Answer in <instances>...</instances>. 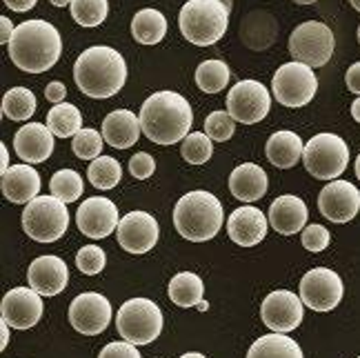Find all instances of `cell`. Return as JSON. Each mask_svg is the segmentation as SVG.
I'll return each mask as SVG.
<instances>
[{
    "label": "cell",
    "instance_id": "4316f807",
    "mask_svg": "<svg viewBox=\"0 0 360 358\" xmlns=\"http://www.w3.org/2000/svg\"><path fill=\"white\" fill-rule=\"evenodd\" d=\"M276 20L265 11H254L243 20L240 38L249 49H265L276 40Z\"/></svg>",
    "mask_w": 360,
    "mask_h": 358
},
{
    "label": "cell",
    "instance_id": "4fadbf2b",
    "mask_svg": "<svg viewBox=\"0 0 360 358\" xmlns=\"http://www.w3.org/2000/svg\"><path fill=\"white\" fill-rule=\"evenodd\" d=\"M112 302L98 292L78 294L69 305V323L78 334L98 336L112 323Z\"/></svg>",
    "mask_w": 360,
    "mask_h": 358
},
{
    "label": "cell",
    "instance_id": "f35d334b",
    "mask_svg": "<svg viewBox=\"0 0 360 358\" xmlns=\"http://www.w3.org/2000/svg\"><path fill=\"white\" fill-rule=\"evenodd\" d=\"M236 129V120L229 112H212L205 118V134L210 136L214 143H225L233 136Z\"/></svg>",
    "mask_w": 360,
    "mask_h": 358
},
{
    "label": "cell",
    "instance_id": "484cf974",
    "mask_svg": "<svg viewBox=\"0 0 360 358\" xmlns=\"http://www.w3.org/2000/svg\"><path fill=\"white\" fill-rule=\"evenodd\" d=\"M302 151L304 143L300 141V136L289 129L276 132L265 147L267 160L278 170H292L298 160H302Z\"/></svg>",
    "mask_w": 360,
    "mask_h": 358
},
{
    "label": "cell",
    "instance_id": "f6af8a7d",
    "mask_svg": "<svg viewBox=\"0 0 360 358\" xmlns=\"http://www.w3.org/2000/svg\"><path fill=\"white\" fill-rule=\"evenodd\" d=\"M345 82H347V89L360 96V63H354L347 74H345Z\"/></svg>",
    "mask_w": 360,
    "mask_h": 358
},
{
    "label": "cell",
    "instance_id": "7402d4cb",
    "mask_svg": "<svg viewBox=\"0 0 360 358\" xmlns=\"http://www.w3.org/2000/svg\"><path fill=\"white\" fill-rule=\"evenodd\" d=\"M307 205L298 196H278L269 205V225L283 236H294V234L302 231L307 225Z\"/></svg>",
    "mask_w": 360,
    "mask_h": 358
},
{
    "label": "cell",
    "instance_id": "836d02e7",
    "mask_svg": "<svg viewBox=\"0 0 360 358\" xmlns=\"http://www.w3.org/2000/svg\"><path fill=\"white\" fill-rule=\"evenodd\" d=\"M87 178L96 189L107 191V189H114L120 183L122 167H120V162L112 156H98L96 160L89 162Z\"/></svg>",
    "mask_w": 360,
    "mask_h": 358
},
{
    "label": "cell",
    "instance_id": "6da1fadb",
    "mask_svg": "<svg viewBox=\"0 0 360 358\" xmlns=\"http://www.w3.org/2000/svg\"><path fill=\"white\" fill-rule=\"evenodd\" d=\"M63 38L51 23L43 18L25 20L9 40V58L27 74H45L58 63Z\"/></svg>",
    "mask_w": 360,
    "mask_h": 358
},
{
    "label": "cell",
    "instance_id": "2e32d148",
    "mask_svg": "<svg viewBox=\"0 0 360 358\" xmlns=\"http://www.w3.org/2000/svg\"><path fill=\"white\" fill-rule=\"evenodd\" d=\"M318 210L331 220V223L342 225L354 220L360 212V191L349 181H331L318 196Z\"/></svg>",
    "mask_w": 360,
    "mask_h": 358
},
{
    "label": "cell",
    "instance_id": "f1b7e54d",
    "mask_svg": "<svg viewBox=\"0 0 360 358\" xmlns=\"http://www.w3.org/2000/svg\"><path fill=\"white\" fill-rule=\"evenodd\" d=\"M131 36L141 45H158L167 36V18L158 9H141L131 18Z\"/></svg>",
    "mask_w": 360,
    "mask_h": 358
},
{
    "label": "cell",
    "instance_id": "1f68e13d",
    "mask_svg": "<svg viewBox=\"0 0 360 358\" xmlns=\"http://www.w3.org/2000/svg\"><path fill=\"white\" fill-rule=\"evenodd\" d=\"M36 112V96L32 89L27 87H13L7 89L3 96V114L9 120H30Z\"/></svg>",
    "mask_w": 360,
    "mask_h": 358
},
{
    "label": "cell",
    "instance_id": "3957f363",
    "mask_svg": "<svg viewBox=\"0 0 360 358\" xmlns=\"http://www.w3.org/2000/svg\"><path fill=\"white\" fill-rule=\"evenodd\" d=\"M74 80L89 98H112L127 80V63L112 47L96 45L85 49L74 65Z\"/></svg>",
    "mask_w": 360,
    "mask_h": 358
},
{
    "label": "cell",
    "instance_id": "83f0119b",
    "mask_svg": "<svg viewBox=\"0 0 360 358\" xmlns=\"http://www.w3.org/2000/svg\"><path fill=\"white\" fill-rule=\"evenodd\" d=\"M247 358H304L300 345L287 334L271 332L267 336L256 338V343L247 352Z\"/></svg>",
    "mask_w": 360,
    "mask_h": 358
},
{
    "label": "cell",
    "instance_id": "74e56055",
    "mask_svg": "<svg viewBox=\"0 0 360 358\" xmlns=\"http://www.w3.org/2000/svg\"><path fill=\"white\" fill-rule=\"evenodd\" d=\"M72 149L80 160H96L103 151V136L96 129H80L74 136Z\"/></svg>",
    "mask_w": 360,
    "mask_h": 358
},
{
    "label": "cell",
    "instance_id": "db71d44e",
    "mask_svg": "<svg viewBox=\"0 0 360 358\" xmlns=\"http://www.w3.org/2000/svg\"><path fill=\"white\" fill-rule=\"evenodd\" d=\"M294 3H298V5H314L316 0H294Z\"/></svg>",
    "mask_w": 360,
    "mask_h": 358
},
{
    "label": "cell",
    "instance_id": "7dc6e473",
    "mask_svg": "<svg viewBox=\"0 0 360 358\" xmlns=\"http://www.w3.org/2000/svg\"><path fill=\"white\" fill-rule=\"evenodd\" d=\"M0 27H3V34H0V43L9 45V40H11L13 32H16V27L11 25V20L7 16H0Z\"/></svg>",
    "mask_w": 360,
    "mask_h": 358
},
{
    "label": "cell",
    "instance_id": "ac0fdd59",
    "mask_svg": "<svg viewBox=\"0 0 360 358\" xmlns=\"http://www.w3.org/2000/svg\"><path fill=\"white\" fill-rule=\"evenodd\" d=\"M118 243L129 254H147L158 243V223L147 212H129L118 223Z\"/></svg>",
    "mask_w": 360,
    "mask_h": 358
},
{
    "label": "cell",
    "instance_id": "9a60e30c",
    "mask_svg": "<svg viewBox=\"0 0 360 358\" xmlns=\"http://www.w3.org/2000/svg\"><path fill=\"white\" fill-rule=\"evenodd\" d=\"M43 296L32 287H13L0 302L3 321H7L13 329H30L38 325V321L43 319Z\"/></svg>",
    "mask_w": 360,
    "mask_h": 358
},
{
    "label": "cell",
    "instance_id": "8d00e7d4",
    "mask_svg": "<svg viewBox=\"0 0 360 358\" xmlns=\"http://www.w3.org/2000/svg\"><path fill=\"white\" fill-rule=\"evenodd\" d=\"M180 154L189 165H205L214 154V141L202 132H189L180 147Z\"/></svg>",
    "mask_w": 360,
    "mask_h": 358
},
{
    "label": "cell",
    "instance_id": "c3c4849f",
    "mask_svg": "<svg viewBox=\"0 0 360 358\" xmlns=\"http://www.w3.org/2000/svg\"><path fill=\"white\" fill-rule=\"evenodd\" d=\"M0 154H3V160H0V174H5L9 170V154H7L5 143H0Z\"/></svg>",
    "mask_w": 360,
    "mask_h": 358
},
{
    "label": "cell",
    "instance_id": "277c9868",
    "mask_svg": "<svg viewBox=\"0 0 360 358\" xmlns=\"http://www.w3.org/2000/svg\"><path fill=\"white\" fill-rule=\"evenodd\" d=\"M225 212L220 203L210 191H189L176 203L174 207V225L176 231L189 243H207L212 241L223 227Z\"/></svg>",
    "mask_w": 360,
    "mask_h": 358
},
{
    "label": "cell",
    "instance_id": "ab89813d",
    "mask_svg": "<svg viewBox=\"0 0 360 358\" xmlns=\"http://www.w3.org/2000/svg\"><path fill=\"white\" fill-rule=\"evenodd\" d=\"M105 265H107V256L105 250H101L98 245H85L76 254V267L85 276H96V274H101L105 269Z\"/></svg>",
    "mask_w": 360,
    "mask_h": 358
},
{
    "label": "cell",
    "instance_id": "b9f144b4",
    "mask_svg": "<svg viewBox=\"0 0 360 358\" xmlns=\"http://www.w3.org/2000/svg\"><path fill=\"white\" fill-rule=\"evenodd\" d=\"M156 172V162L151 158L147 151H138L136 156H131L129 160V174L138 181H147V178Z\"/></svg>",
    "mask_w": 360,
    "mask_h": 358
},
{
    "label": "cell",
    "instance_id": "7c38bea8",
    "mask_svg": "<svg viewBox=\"0 0 360 358\" xmlns=\"http://www.w3.org/2000/svg\"><path fill=\"white\" fill-rule=\"evenodd\" d=\"M345 285L334 269H309L300 281V298L314 312H331L342 300Z\"/></svg>",
    "mask_w": 360,
    "mask_h": 358
},
{
    "label": "cell",
    "instance_id": "60d3db41",
    "mask_svg": "<svg viewBox=\"0 0 360 358\" xmlns=\"http://www.w3.org/2000/svg\"><path fill=\"white\" fill-rule=\"evenodd\" d=\"M329 241H331V236L323 225H318V223L304 225V229H302V247L304 250H309L314 254L323 252L329 247Z\"/></svg>",
    "mask_w": 360,
    "mask_h": 358
},
{
    "label": "cell",
    "instance_id": "f546056e",
    "mask_svg": "<svg viewBox=\"0 0 360 358\" xmlns=\"http://www.w3.org/2000/svg\"><path fill=\"white\" fill-rule=\"evenodd\" d=\"M169 298L178 307H193L202 302L205 285L202 279L193 271H180L169 281Z\"/></svg>",
    "mask_w": 360,
    "mask_h": 358
},
{
    "label": "cell",
    "instance_id": "8fae6325",
    "mask_svg": "<svg viewBox=\"0 0 360 358\" xmlns=\"http://www.w3.org/2000/svg\"><path fill=\"white\" fill-rule=\"evenodd\" d=\"M271 94L258 80H240L227 94V112L236 122L256 125L269 114Z\"/></svg>",
    "mask_w": 360,
    "mask_h": 358
},
{
    "label": "cell",
    "instance_id": "52a82bcc",
    "mask_svg": "<svg viewBox=\"0 0 360 358\" xmlns=\"http://www.w3.org/2000/svg\"><path fill=\"white\" fill-rule=\"evenodd\" d=\"M116 327L120 338L134 345H149L162 332V312L149 298H129L116 314Z\"/></svg>",
    "mask_w": 360,
    "mask_h": 358
},
{
    "label": "cell",
    "instance_id": "603a6c76",
    "mask_svg": "<svg viewBox=\"0 0 360 358\" xmlns=\"http://www.w3.org/2000/svg\"><path fill=\"white\" fill-rule=\"evenodd\" d=\"M267 174L256 162H243L229 176V191L243 203H256L267 194Z\"/></svg>",
    "mask_w": 360,
    "mask_h": 358
},
{
    "label": "cell",
    "instance_id": "11a10c76",
    "mask_svg": "<svg viewBox=\"0 0 360 358\" xmlns=\"http://www.w3.org/2000/svg\"><path fill=\"white\" fill-rule=\"evenodd\" d=\"M356 176H358V181H360V154L356 158Z\"/></svg>",
    "mask_w": 360,
    "mask_h": 358
},
{
    "label": "cell",
    "instance_id": "44dd1931",
    "mask_svg": "<svg viewBox=\"0 0 360 358\" xmlns=\"http://www.w3.org/2000/svg\"><path fill=\"white\" fill-rule=\"evenodd\" d=\"M269 218L258 207H238L227 220V234L229 238L240 247H254L265 241L267 236Z\"/></svg>",
    "mask_w": 360,
    "mask_h": 358
},
{
    "label": "cell",
    "instance_id": "ba28073f",
    "mask_svg": "<svg viewBox=\"0 0 360 358\" xmlns=\"http://www.w3.org/2000/svg\"><path fill=\"white\" fill-rule=\"evenodd\" d=\"M302 162L318 181H336L349 165V147L336 134H316L304 143Z\"/></svg>",
    "mask_w": 360,
    "mask_h": 358
},
{
    "label": "cell",
    "instance_id": "5b68a950",
    "mask_svg": "<svg viewBox=\"0 0 360 358\" xmlns=\"http://www.w3.org/2000/svg\"><path fill=\"white\" fill-rule=\"evenodd\" d=\"M178 27L191 45H216L229 27V5L225 0H187L178 13Z\"/></svg>",
    "mask_w": 360,
    "mask_h": 358
},
{
    "label": "cell",
    "instance_id": "9f6ffc18",
    "mask_svg": "<svg viewBox=\"0 0 360 358\" xmlns=\"http://www.w3.org/2000/svg\"><path fill=\"white\" fill-rule=\"evenodd\" d=\"M349 3H352V7H354L356 11H360V0H349Z\"/></svg>",
    "mask_w": 360,
    "mask_h": 358
},
{
    "label": "cell",
    "instance_id": "ee69618b",
    "mask_svg": "<svg viewBox=\"0 0 360 358\" xmlns=\"http://www.w3.org/2000/svg\"><path fill=\"white\" fill-rule=\"evenodd\" d=\"M65 96H67V87L63 85V82H58V80L49 82L47 89H45V98H47L49 103H53V105L63 103V101H65Z\"/></svg>",
    "mask_w": 360,
    "mask_h": 358
},
{
    "label": "cell",
    "instance_id": "bcb514c9",
    "mask_svg": "<svg viewBox=\"0 0 360 358\" xmlns=\"http://www.w3.org/2000/svg\"><path fill=\"white\" fill-rule=\"evenodd\" d=\"M36 3H38V0H5V5H7L11 11H18V13L34 9Z\"/></svg>",
    "mask_w": 360,
    "mask_h": 358
},
{
    "label": "cell",
    "instance_id": "d6986e66",
    "mask_svg": "<svg viewBox=\"0 0 360 358\" xmlns=\"http://www.w3.org/2000/svg\"><path fill=\"white\" fill-rule=\"evenodd\" d=\"M27 283L40 296H56L69 283V269L58 256H40L27 269Z\"/></svg>",
    "mask_w": 360,
    "mask_h": 358
},
{
    "label": "cell",
    "instance_id": "681fc988",
    "mask_svg": "<svg viewBox=\"0 0 360 358\" xmlns=\"http://www.w3.org/2000/svg\"><path fill=\"white\" fill-rule=\"evenodd\" d=\"M0 327H3V343H0V350H7V343H9V323L7 321H3L0 323Z\"/></svg>",
    "mask_w": 360,
    "mask_h": 358
},
{
    "label": "cell",
    "instance_id": "680465c9",
    "mask_svg": "<svg viewBox=\"0 0 360 358\" xmlns=\"http://www.w3.org/2000/svg\"><path fill=\"white\" fill-rule=\"evenodd\" d=\"M358 358H360V356H358Z\"/></svg>",
    "mask_w": 360,
    "mask_h": 358
},
{
    "label": "cell",
    "instance_id": "e575fe53",
    "mask_svg": "<svg viewBox=\"0 0 360 358\" xmlns=\"http://www.w3.org/2000/svg\"><path fill=\"white\" fill-rule=\"evenodd\" d=\"M72 18L80 27H98L105 23L109 13V3L107 0H72Z\"/></svg>",
    "mask_w": 360,
    "mask_h": 358
},
{
    "label": "cell",
    "instance_id": "d590c367",
    "mask_svg": "<svg viewBox=\"0 0 360 358\" xmlns=\"http://www.w3.org/2000/svg\"><path fill=\"white\" fill-rule=\"evenodd\" d=\"M49 191L63 203H74L82 196V178L74 170H60L49 181Z\"/></svg>",
    "mask_w": 360,
    "mask_h": 358
},
{
    "label": "cell",
    "instance_id": "f5cc1de1",
    "mask_svg": "<svg viewBox=\"0 0 360 358\" xmlns=\"http://www.w3.org/2000/svg\"><path fill=\"white\" fill-rule=\"evenodd\" d=\"M180 358H207V356H202V354H198V352H187V354H183Z\"/></svg>",
    "mask_w": 360,
    "mask_h": 358
},
{
    "label": "cell",
    "instance_id": "9c48e42d",
    "mask_svg": "<svg viewBox=\"0 0 360 358\" xmlns=\"http://www.w3.org/2000/svg\"><path fill=\"white\" fill-rule=\"evenodd\" d=\"M318 89V78L311 72L309 65L304 63H285L278 67V72L271 78V91L274 98L283 107H304L316 96Z\"/></svg>",
    "mask_w": 360,
    "mask_h": 358
},
{
    "label": "cell",
    "instance_id": "30bf717a",
    "mask_svg": "<svg viewBox=\"0 0 360 358\" xmlns=\"http://www.w3.org/2000/svg\"><path fill=\"white\" fill-rule=\"evenodd\" d=\"M336 47V38L325 23L309 20L298 25L289 36V51L294 60L309 67H323L329 63Z\"/></svg>",
    "mask_w": 360,
    "mask_h": 358
},
{
    "label": "cell",
    "instance_id": "7a4b0ae2",
    "mask_svg": "<svg viewBox=\"0 0 360 358\" xmlns=\"http://www.w3.org/2000/svg\"><path fill=\"white\" fill-rule=\"evenodd\" d=\"M141 127L143 134L156 145H174L185 141L191 129L193 112L185 96L178 91L162 89L151 94L141 107Z\"/></svg>",
    "mask_w": 360,
    "mask_h": 358
},
{
    "label": "cell",
    "instance_id": "5bb4252c",
    "mask_svg": "<svg viewBox=\"0 0 360 358\" xmlns=\"http://www.w3.org/2000/svg\"><path fill=\"white\" fill-rule=\"evenodd\" d=\"M302 298H298L289 289H276L267 294L260 305V319L271 332L289 334L302 321Z\"/></svg>",
    "mask_w": 360,
    "mask_h": 358
},
{
    "label": "cell",
    "instance_id": "ffe728a7",
    "mask_svg": "<svg viewBox=\"0 0 360 358\" xmlns=\"http://www.w3.org/2000/svg\"><path fill=\"white\" fill-rule=\"evenodd\" d=\"M13 149L20 160L30 165L45 162L53 154V134L43 122H30L13 136Z\"/></svg>",
    "mask_w": 360,
    "mask_h": 358
},
{
    "label": "cell",
    "instance_id": "8992f818",
    "mask_svg": "<svg viewBox=\"0 0 360 358\" xmlns=\"http://www.w3.org/2000/svg\"><path fill=\"white\" fill-rule=\"evenodd\" d=\"M69 227L67 203L56 196H36L25 205L22 229L36 243H56Z\"/></svg>",
    "mask_w": 360,
    "mask_h": 358
},
{
    "label": "cell",
    "instance_id": "d4e9b609",
    "mask_svg": "<svg viewBox=\"0 0 360 358\" xmlns=\"http://www.w3.org/2000/svg\"><path fill=\"white\" fill-rule=\"evenodd\" d=\"M141 118H138L129 109H116V112L107 114L103 120V139L107 145L116 149H127L138 143L141 139Z\"/></svg>",
    "mask_w": 360,
    "mask_h": 358
},
{
    "label": "cell",
    "instance_id": "6f0895ef",
    "mask_svg": "<svg viewBox=\"0 0 360 358\" xmlns=\"http://www.w3.org/2000/svg\"><path fill=\"white\" fill-rule=\"evenodd\" d=\"M358 43H360V25H358Z\"/></svg>",
    "mask_w": 360,
    "mask_h": 358
},
{
    "label": "cell",
    "instance_id": "7bdbcfd3",
    "mask_svg": "<svg viewBox=\"0 0 360 358\" xmlns=\"http://www.w3.org/2000/svg\"><path fill=\"white\" fill-rule=\"evenodd\" d=\"M136 347L138 345H134V343H129V340H116V343L105 345L101 350L98 358H143Z\"/></svg>",
    "mask_w": 360,
    "mask_h": 358
},
{
    "label": "cell",
    "instance_id": "816d5d0a",
    "mask_svg": "<svg viewBox=\"0 0 360 358\" xmlns=\"http://www.w3.org/2000/svg\"><path fill=\"white\" fill-rule=\"evenodd\" d=\"M53 7H65V5H72V0H49Z\"/></svg>",
    "mask_w": 360,
    "mask_h": 358
},
{
    "label": "cell",
    "instance_id": "f907efd6",
    "mask_svg": "<svg viewBox=\"0 0 360 358\" xmlns=\"http://www.w3.org/2000/svg\"><path fill=\"white\" fill-rule=\"evenodd\" d=\"M352 116H354L356 122H360V96L352 103Z\"/></svg>",
    "mask_w": 360,
    "mask_h": 358
},
{
    "label": "cell",
    "instance_id": "d6a6232c",
    "mask_svg": "<svg viewBox=\"0 0 360 358\" xmlns=\"http://www.w3.org/2000/svg\"><path fill=\"white\" fill-rule=\"evenodd\" d=\"M229 67L227 63L212 58V60H205L198 65L196 70V85L205 91V94H218L223 91L229 85Z\"/></svg>",
    "mask_w": 360,
    "mask_h": 358
},
{
    "label": "cell",
    "instance_id": "4dcf8cb0",
    "mask_svg": "<svg viewBox=\"0 0 360 358\" xmlns=\"http://www.w3.org/2000/svg\"><path fill=\"white\" fill-rule=\"evenodd\" d=\"M47 127L56 139H74V136L82 129V114L78 107L72 103H58L56 107L49 109L47 114Z\"/></svg>",
    "mask_w": 360,
    "mask_h": 358
},
{
    "label": "cell",
    "instance_id": "e0dca14e",
    "mask_svg": "<svg viewBox=\"0 0 360 358\" xmlns=\"http://www.w3.org/2000/svg\"><path fill=\"white\" fill-rule=\"evenodd\" d=\"M120 216L114 200L105 196H91L80 203L76 212V225L87 238H107L114 229H118Z\"/></svg>",
    "mask_w": 360,
    "mask_h": 358
},
{
    "label": "cell",
    "instance_id": "cb8c5ba5",
    "mask_svg": "<svg viewBox=\"0 0 360 358\" xmlns=\"http://www.w3.org/2000/svg\"><path fill=\"white\" fill-rule=\"evenodd\" d=\"M40 194V176L27 162L13 165L3 174V196L13 205H27Z\"/></svg>",
    "mask_w": 360,
    "mask_h": 358
}]
</instances>
